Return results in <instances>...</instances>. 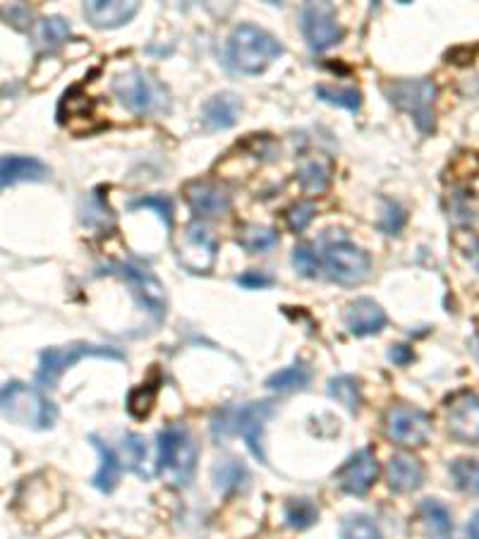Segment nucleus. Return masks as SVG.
<instances>
[{"mask_svg":"<svg viewBox=\"0 0 479 539\" xmlns=\"http://www.w3.org/2000/svg\"><path fill=\"white\" fill-rule=\"evenodd\" d=\"M451 475L456 480V487L460 492L479 496V460L460 458L451 465Z\"/></svg>","mask_w":479,"mask_h":539,"instance_id":"nucleus-32","label":"nucleus"},{"mask_svg":"<svg viewBox=\"0 0 479 539\" xmlns=\"http://www.w3.org/2000/svg\"><path fill=\"white\" fill-rule=\"evenodd\" d=\"M386 480L391 492L396 494H412L422 487L424 482V465L410 453H396L388 460Z\"/></svg>","mask_w":479,"mask_h":539,"instance_id":"nucleus-18","label":"nucleus"},{"mask_svg":"<svg viewBox=\"0 0 479 539\" xmlns=\"http://www.w3.org/2000/svg\"><path fill=\"white\" fill-rule=\"evenodd\" d=\"M130 209L132 211H137V209L156 211V216L161 218L163 226H166L168 230L173 228V202L168 197H163V195L139 197V199H135V202H130Z\"/></svg>","mask_w":479,"mask_h":539,"instance_id":"nucleus-35","label":"nucleus"},{"mask_svg":"<svg viewBox=\"0 0 479 539\" xmlns=\"http://www.w3.org/2000/svg\"><path fill=\"white\" fill-rule=\"evenodd\" d=\"M123 465L127 470L135 472L142 480H151V470H149V451H147V441L139 434H125L123 436Z\"/></svg>","mask_w":479,"mask_h":539,"instance_id":"nucleus-24","label":"nucleus"},{"mask_svg":"<svg viewBox=\"0 0 479 539\" xmlns=\"http://www.w3.org/2000/svg\"><path fill=\"white\" fill-rule=\"evenodd\" d=\"M329 396L336 403H341L345 410H350V413H357L362 405L360 384L353 377H333L329 381Z\"/></svg>","mask_w":479,"mask_h":539,"instance_id":"nucleus-29","label":"nucleus"},{"mask_svg":"<svg viewBox=\"0 0 479 539\" xmlns=\"http://www.w3.org/2000/svg\"><path fill=\"white\" fill-rule=\"evenodd\" d=\"M420 520L427 539H453L451 511L436 499H424L420 504Z\"/></svg>","mask_w":479,"mask_h":539,"instance_id":"nucleus-22","label":"nucleus"},{"mask_svg":"<svg viewBox=\"0 0 479 539\" xmlns=\"http://www.w3.org/2000/svg\"><path fill=\"white\" fill-rule=\"evenodd\" d=\"M156 393H159V389H156L154 384H142L137 386V389H132L130 396H127V413L135 417V420L149 417L156 405Z\"/></svg>","mask_w":479,"mask_h":539,"instance_id":"nucleus-33","label":"nucleus"},{"mask_svg":"<svg viewBox=\"0 0 479 539\" xmlns=\"http://www.w3.org/2000/svg\"><path fill=\"white\" fill-rule=\"evenodd\" d=\"M214 482L221 494H235L247 487L250 472H247V468L240 463V460H223V463H218L214 468Z\"/></svg>","mask_w":479,"mask_h":539,"instance_id":"nucleus-26","label":"nucleus"},{"mask_svg":"<svg viewBox=\"0 0 479 539\" xmlns=\"http://www.w3.org/2000/svg\"><path fill=\"white\" fill-rule=\"evenodd\" d=\"M448 432L463 444H479V398L463 391L448 401Z\"/></svg>","mask_w":479,"mask_h":539,"instance_id":"nucleus-14","label":"nucleus"},{"mask_svg":"<svg viewBox=\"0 0 479 539\" xmlns=\"http://www.w3.org/2000/svg\"><path fill=\"white\" fill-rule=\"evenodd\" d=\"M300 29L314 53H324L341 44L343 27L331 3H305L300 10Z\"/></svg>","mask_w":479,"mask_h":539,"instance_id":"nucleus-9","label":"nucleus"},{"mask_svg":"<svg viewBox=\"0 0 479 539\" xmlns=\"http://www.w3.org/2000/svg\"><path fill=\"white\" fill-rule=\"evenodd\" d=\"M82 221L87 226H106V223H113V216L99 195H89L82 209Z\"/></svg>","mask_w":479,"mask_h":539,"instance_id":"nucleus-37","label":"nucleus"},{"mask_svg":"<svg viewBox=\"0 0 479 539\" xmlns=\"http://www.w3.org/2000/svg\"><path fill=\"white\" fill-rule=\"evenodd\" d=\"M312 381V372L309 367L297 362V365H290L286 369H278V372L271 374L266 379V389L274 393H293L300 389H307V384Z\"/></svg>","mask_w":479,"mask_h":539,"instance_id":"nucleus-25","label":"nucleus"},{"mask_svg":"<svg viewBox=\"0 0 479 539\" xmlns=\"http://www.w3.org/2000/svg\"><path fill=\"white\" fill-rule=\"evenodd\" d=\"M159 472L173 487H190L197 472V444L185 427L171 425L159 432Z\"/></svg>","mask_w":479,"mask_h":539,"instance_id":"nucleus-6","label":"nucleus"},{"mask_svg":"<svg viewBox=\"0 0 479 539\" xmlns=\"http://www.w3.org/2000/svg\"><path fill=\"white\" fill-rule=\"evenodd\" d=\"M341 539H384L374 520L367 516H348L341 523Z\"/></svg>","mask_w":479,"mask_h":539,"instance_id":"nucleus-34","label":"nucleus"},{"mask_svg":"<svg viewBox=\"0 0 479 539\" xmlns=\"http://www.w3.org/2000/svg\"><path fill=\"white\" fill-rule=\"evenodd\" d=\"M333 163L326 156H312V159L302 161L300 171H297V180L305 192H324L331 183Z\"/></svg>","mask_w":479,"mask_h":539,"instance_id":"nucleus-23","label":"nucleus"},{"mask_svg":"<svg viewBox=\"0 0 479 539\" xmlns=\"http://www.w3.org/2000/svg\"><path fill=\"white\" fill-rule=\"evenodd\" d=\"M240 113H242V104L238 96L223 92V94L211 96V99L202 106V123L206 127V132L230 130V127L238 123Z\"/></svg>","mask_w":479,"mask_h":539,"instance_id":"nucleus-19","label":"nucleus"},{"mask_svg":"<svg viewBox=\"0 0 479 539\" xmlns=\"http://www.w3.org/2000/svg\"><path fill=\"white\" fill-rule=\"evenodd\" d=\"M384 432L400 446H424L432 436V417L412 405H391L384 415Z\"/></svg>","mask_w":479,"mask_h":539,"instance_id":"nucleus-10","label":"nucleus"},{"mask_svg":"<svg viewBox=\"0 0 479 539\" xmlns=\"http://www.w3.org/2000/svg\"><path fill=\"white\" fill-rule=\"evenodd\" d=\"M0 405H3L5 420L17 427L36 429V432L51 429L58 417L56 405L48 401L39 389L22 384V381H10L3 386Z\"/></svg>","mask_w":479,"mask_h":539,"instance_id":"nucleus-3","label":"nucleus"},{"mask_svg":"<svg viewBox=\"0 0 479 539\" xmlns=\"http://www.w3.org/2000/svg\"><path fill=\"white\" fill-rule=\"evenodd\" d=\"M388 360H391L393 365L405 367L415 360V353H412V348H408V345H393V348L388 350Z\"/></svg>","mask_w":479,"mask_h":539,"instance_id":"nucleus-42","label":"nucleus"},{"mask_svg":"<svg viewBox=\"0 0 479 539\" xmlns=\"http://www.w3.org/2000/svg\"><path fill=\"white\" fill-rule=\"evenodd\" d=\"M453 242H456L458 250L463 252V257L479 271V235L472 233V230H460Z\"/></svg>","mask_w":479,"mask_h":539,"instance_id":"nucleus-40","label":"nucleus"},{"mask_svg":"<svg viewBox=\"0 0 479 539\" xmlns=\"http://www.w3.org/2000/svg\"><path fill=\"white\" fill-rule=\"evenodd\" d=\"M324 266L331 281L341 286H360L372 274V257L357 247L343 230H326L324 240Z\"/></svg>","mask_w":479,"mask_h":539,"instance_id":"nucleus-4","label":"nucleus"},{"mask_svg":"<svg viewBox=\"0 0 479 539\" xmlns=\"http://www.w3.org/2000/svg\"><path fill=\"white\" fill-rule=\"evenodd\" d=\"M293 266H295V271L300 276L317 278L319 269H321V262H319L317 252H314L312 247H309V245H297L293 250Z\"/></svg>","mask_w":479,"mask_h":539,"instance_id":"nucleus-36","label":"nucleus"},{"mask_svg":"<svg viewBox=\"0 0 479 539\" xmlns=\"http://www.w3.org/2000/svg\"><path fill=\"white\" fill-rule=\"evenodd\" d=\"M468 537L470 539H479V511L472 516L470 525H468Z\"/></svg>","mask_w":479,"mask_h":539,"instance_id":"nucleus-43","label":"nucleus"},{"mask_svg":"<svg viewBox=\"0 0 479 539\" xmlns=\"http://www.w3.org/2000/svg\"><path fill=\"white\" fill-rule=\"evenodd\" d=\"M70 22L63 17H44L36 29V44L44 51H56L58 46H63L70 39Z\"/></svg>","mask_w":479,"mask_h":539,"instance_id":"nucleus-28","label":"nucleus"},{"mask_svg":"<svg viewBox=\"0 0 479 539\" xmlns=\"http://www.w3.org/2000/svg\"><path fill=\"white\" fill-rule=\"evenodd\" d=\"M379 477V463L372 448H362L355 456H350L343 463V468L336 472L338 487L350 496H365L374 487Z\"/></svg>","mask_w":479,"mask_h":539,"instance_id":"nucleus-13","label":"nucleus"},{"mask_svg":"<svg viewBox=\"0 0 479 539\" xmlns=\"http://www.w3.org/2000/svg\"><path fill=\"white\" fill-rule=\"evenodd\" d=\"M87 357H101V360H115L123 362L125 355L118 348L111 345H94V343H70V345H58V348H46L39 355V369H36V384L44 386V389H56L60 377L72 365H77L80 360Z\"/></svg>","mask_w":479,"mask_h":539,"instance_id":"nucleus-8","label":"nucleus"},{"mask_svg":"<svg viewBox=\"0 0 479 539\" xmlns=\"http://www.w3.org/2000/svg\"><path fill=\"white\" fill-rule=\"evenodd\" d=\"M113 94L135 115H161L171 111V96L159 80L144 70H125L113 77Z\"/></svg>","mask_w":479,"mask_h":539,"instance_id":"nucleus-5","label":"nucleus"},{"mask_svg":"<svg viewBox=\"0 0 479 539\" xmlns=\"http://www.w3.org/2000/svg\"><path fill=\"white\" fill-rule=\"evenodd\" d=\"M235 283L242 288H250V290H259V288H269L274 286V278L266 276L264 271H247V274H242L235 278Z\"/></svg>","mask_w":479,"mask_h":539,"instance_id":"nucleus-41","label":"nucleus"},{"mask_svg":"<svg viewBox=\"0 0 479 539\" xmlns=\"http://www.w3.org/2000/svg\"><path fill=\"white\" fill-rule=\"evenodd\" d=\"M274 401H254L245 405H228L211 417V434L216 441H226L230 436H242L252 456L259 463H266L262 448V432L266 420L274 415Z\"/></svg>","mask_w":479,"mask_h":539,"instance_id":"nucleus-1","label":"nucleus"},{"mask_svg":"<svg viewBox=\"0 0 479 539\" xmlns=\"http://www.w3.org/2000/svg\"><path fill=\"white\" fill-rule=\"evenodd\" d=\"M314 214H317V209H314L312 202H297V204H293V207H290L286 211L288 228L293 230V233H302V230H305L309 226V223L314 221Z\"/></svg>","mask_w":479,"mask_h":539,"instance_id":"nucleus-38","label":"nucleus"},{"mask_svg":"<svg viewBox=\"0 0 479 539\" xmlns=\"http://www.w3.org/2000/svg\"><path fill=\"white\" fill-rule=\"evenodd\" d=\"M111 269H113L111 274H118L127 286L132 288L137 302L151 314V317L154 319L166 317V290H163L161 281L151 274V271L130 262L115 264L111 266Z\"/></svg>","mask_w":479,"mask_h":539,"instance_id":"nucleus-12","label":"nucleus"},{"mask_svg":"<svg viewBox=\"0 0 479 539\" xmlns=\"http://www.w3.org/2000/svg\"><path fill=\"white\" fill-rule=\"evenodd\" d=\"M384 216H381L379 228L384 230L386 235H398V230L405 226V211L400 209V204L391 202V199H386L384 202Z\"/></svg>","mask_w":479,"mask_h":539,"instance_id":"nucleus-39","label":"nucleus"},{"mask_svg":"<svg viewBox=\"0 0 479 539\" xmlns=\"http://www.w3.org/2000/svg\"><path fill=\"white\" fill-rule=\"evenodd\" d=\"M137 12V0H89V3H84V17L96 29L123 27Z\"/></svg>","mask_w":479,"mask_h":539,"instance_id":"nucleus-16","label":"nucleus"},{"mask_svg":"<svg viewBox=\"0 0 479 539\" xmlns=\"http://www.w3.org/2000/svg\"><path fill=\"white\" fill-rule=\"evenodd\" d=\"M314 92H317V96L324 101V104L345 108V111H350V113H357L362 106V94L357 92L355 87L336 89V87H329V84H319Z\"/></svg>","mask_w":479,"mask_h":539,"instance_id":"nucleus-30","label":"nucleus"},{"mask_svg":"<svg viewBox=\"0 0 479 539\" xmlns=\"http://www.w3.org/2000/svg\"><path fill=\"white\" fill-rule=\"evenodd\" d=\"M384 94L386 99L391 101L398 111H405L415 120L417 130L422 135H432L436 127V84L427 77H420V80H393L384 84Z\"/></svg>","mask_w":479,"mask_h":539,"instance_id":"nucleus-7","label":"nucleus"},{"mask_svg":"<svg viewBox=\"0 0 479 539\" xmlns=\"http://www.w3.org/2000/svg\"><path fill=\"white\" fill-rule=\"evenodd\" d=\"M283 56V44L274 34L254 24H240L228 39V60L245 75H259Z\"/></svg>","mask_w":479,"mask_h":539,"instance_id":"nucleus-2","label":"nucleus"},{"mask_svg":"<svg viewBox=\"0 0 479 539\" xmlns=\"http://www.w3.org/2000/svg\"><path fill=\"white\" fill-rule=\"evenodd\" d=\"M216 238L202 221H192L178 240V259L192 274H206L216 262Z\"/></svg>","mask_w":479,"mask_h":539,"instance_id":"nucleus-11","label":"nucleus"},{"mask_svg":"<svg viewBox=\"0 0 479 539\" xmlns=\"http://www.w3.org/2000/svg\"><path fill=\"white\" fill-rule=\"evenodd\" d=\"M286 523L293 530H307L319 520V508L309 499H290L286 504Z\"/></svg>","mask_w":479,"mask_h":539,"instance_id":"nucleus-31","label":"nucleus"},{"mask_svg":"<svg viewBox=\"0 0 479 539\" xmlns=\"http://www.w3.org/2000/svg\"><path fill=\"white\" fill-rule=\"evenodd\" d=\"M238 245L247 254H264L278 245V233L269 226H245L238 233Z\"/></svg>","mask_w":479,"mask_h":539,"instance_id":"nucleus-27","label":"nucleus"},{"mask_svg":"<svg viewBox=\"0 0 479 539\" xmlns=\"http://www.w3.org/2000/svg\"><path fill=\"white\" fill-rule=\"evenodd\" d=\"M185 199L199 218L223 216L230 209V195L226 187L209 183V180H194V183L187 185Z\"/></svg>","mask_w":479,"mask_h":539,"instance_id":"nucleus-15","label":"nucleus"},{"mask_svg":"<svg viewBox=\"0 0 479 539\" xmlns=\"http://www.w3.org/2000/svg\"><path fill=\"white\" fill-rule=\"evenodd\" d=\"M89 441H92L96 451H99V458H101L99 472H96V475H94L92 484H94L96 489H99V492L111 494L113 489H115V484L120 482V475H123V468H125L123 460L118 458V453H115L111 446L103 444V441L96 434L89 436Z\"/></svg>","mask_w":479,"mask_h":539,"instance_id":"nucleus-21","label":"nucleus"},{"mask_svg":"<svg viewBox=\"0 0 479 539\" xmlns=\"http://www.w3.org/2000/svg\"><path fill=\"white\" fill-rule=\"evenodd\" d=\"M343 322L345 329L353 333V336H374V333H379L386 326V312L381 310L379 302L357 298L345 307Z\"/></svg>","mask_w":479,"mask_h":539,"instance_id":"nucleus-17","label":"nucleus"},{"mask_svg":"<svg viewBox=\"0 0 479 539\" xmlns=\"http://www.w3.org/2000/svg\"><path fill=\"white\" fill-rule=\"evenodd\" d=\"M48 178V166L34 156H3L0 161V185L41 183Z\"/></svg>","mask_w":479,"mask_h":539,"instance_id":"nucleus-20","label":"nucleus"}]
</instances>
